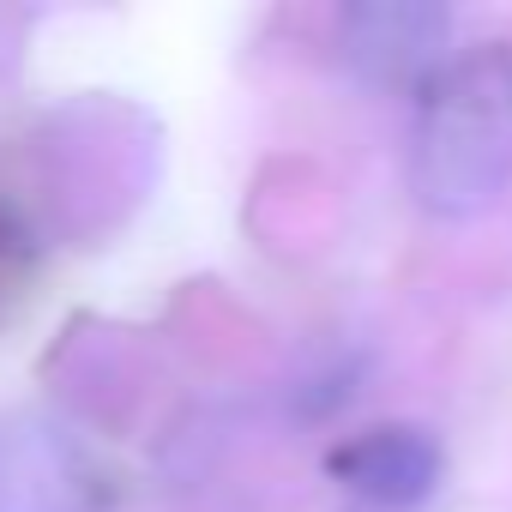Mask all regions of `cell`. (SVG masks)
Instances as JSON below:
<instances>
[{"label":"cell","mask_w":512,"mask_h":512,"mask_svg":"<svg viewBox=\"0 0 512 512\" xmlns=\"http://www.w3.org/2000/svg\"><path fill=\"white\" fill-rule=\"evenodd\" d=\"M512 187V43H482L422 85L410 193L434 217H476Z\"/></svg>","instance_id":"obj_1"},{"label":"cell","mask_w":512,"mask_h":512,"mask_svg":"<svg viewBox=\"0 0 512 512\" xmlns=\"http://www.w3.org/2000/svg\"><path fill=\"white\" fill-rule=\"evenodd\" d=\"M109 470L85 434L49 410L0 416V512H103Z\"/></svg>","instance_id":"obj_2"},{"label":"cell","mask_w":512,"mask_h":512,"mask_svg":"<svg viewBox=\"0 0 512 512\" xmlns=\"http://www.w3.org/2000/svg\"><path fill=\"white\" fill-rule=\"evenodd\" d=\"M452 13L428 0H362L338 19V55L356 79L398 91V85H428L440 73Z\"/></svg>","instance_id":"obj_3"},{"label":"cell","mask_w":512,"mask_h":512,"mask_svg":"<svg viewBox=\"0 0 512 512\" xmlns=\"http://www.w3.org/2000/svg\"><path fill=\"white\" fill-rule=\"evenodd\" d=\"M440 470H446V452H440V440H434L428 428H416V422L368 428V434H356V440L332 458V476H338L356 500H368V506H380V512H410V506H422V500L440 488Z\"/></svg>","instance_id":"obj_4"},{"label":"cell","mask_w":512,"mask_h":512,"mask_svg":"<svg viewBox=\"0 0 512 512\" xmlns=\"http://www.w3.org/2000/svg\"><path fill=\"white\" fill-rule=\"evenodd\" d=\"M25 266H31V241H25L13 211H0V308H7L13 290L25 284Z\"/></svg>","instance_id":"obj_5"}]
</instances>
